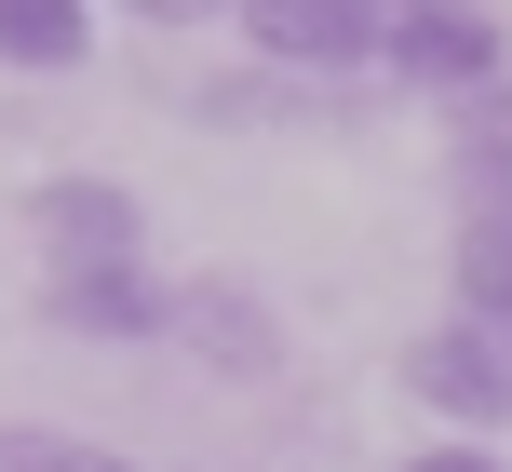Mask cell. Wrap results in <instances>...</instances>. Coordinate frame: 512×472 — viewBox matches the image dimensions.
<instances>
[{"label":"cell","mask_w":512,"mask_h":472,"mask_svg":"<svg viewBox=\"0 0 512 472\" xmlns=\"http://www.w3.org/2000/svg\"><path fill=\"white\" fill-rule=\"evenodd\" d=\"M405 392L432 405V419H459V446H486V432L512 419V338L499 324H432V338H405Z\"/></svg>","instance_id":"cell-1"},{"label":"cell","mask_w":512,"mask_h":472,"mask_svg":"<svg viewBox=\"0 0 512 472\" xmlns=\"http://www.w3.org/2000/svg\"><path fill=\"white\" fill-rule=\"evenodd\" d=\"M41 257L54 270H149V216L108 176H54L41 189Z\"/></svg>","instance_id":"cell-2"},{"label":"cell","mask_w":512,"mask_h":472,"mask_svg":"<svg viewBox=\"0 0 512 472\" xmlns=\"http://www.w3.org/2000/svg\"><path fill=\"white\" fill-rule=\"evenodd\" d=\"M256 54H283V68H364V54H391V14L378 0H243Z\"/></svg>","instance_id":"cell-3"},{"label":"cell","mask_w":512,"mask_h":472,"mask_svg":"<svg viewBox=\"0 0 512 472\" xmlns=\"http://www.w3.org/2000/svg\"><path fill=\"white\" fill-rule=\"evenodd\" d=\"M41 311L81 324V338H162L176 284H149V270H41Z\"/></svg>","instance_id":"cell-4"},{"label":"cell","mask_w":512,"mask_h":472,"mask_svg":"<svg viewBox=\"0 0 512 472\" xmlns=\"http://www.w3.org/2000/svg\"><path fill=\"white\" fill-rule=\"evenodd\" d=\"M391 68L459 95V81H486V68H499V27L472 14V0H432V14H405V27H391Z\"/></svg>","instance_id":"cell-5"},{"label":"cell","mask_w":512,"mask_h":472,"mask_svg":"<svg viewBox=\"0 0 512 472\" xmlns=\"http://www.w3.org/2000/svg\"><path fill=\"white\" fill-rule=\"evenodd\" d=\"M459 311L512 338V203H472V230H459Z\"/></svg>","instance_id":"cell-6"},{"label":"cell","mask_w":512,"mask_h":472,"mask_svg":"<svg viewBox=\"0 0 512 472\" xmlns=\"http://www.w3.org/2000/svg\"><path fill=\"white\" fill-rule=\"evenodd\" d=\"M81 54H95L81 0H0V68H81Z\"/></svg>","instance_id":"cell-7"},{"label":"cell","mask_w":512,"mask_h":472,"mask_svg":"<svg viewBox=\"0 0 512 472\" xmlns=\"http://www.w3.org/2000/svg\"><path fill=\"white\" fill-rule=\"evenodd\" d=\"M176 324L216 351V365H270V311H256L243 284H189V297H176Z\"/></svg>","instance_id":"cell-8"},{"label":"cell","mask_w":512,"mask_h":472,"mask_svg":"<svg viewBox=\"0 0 512 472\" xmlns=\"http://www.w3.org/2000/svg\"><path fill=\"white\" fill-rule=\"evenodd\" d=\"M0 472H135V459L95 432H0Z\"/></svg>","instance_id":"cell-9"},{"label":"cell","mask_w":512,"mask_h":472,"mask_svg":"<svg viewBox=\"0 0 512 472\" xmlns=\"http://www.w3.org/2000/svg\"><path fill=\"white\" fill-rule=\"evenodd\" d=\"M122 14H149V27H203V14H243V0H122Z\"/></svg>","instance_id":"cell-10"},{"label":"cell","mask_w":512,"mask_h":472,"mask_svg":"<svg viewBox=\"0 0 512 472\" xmlns=\"http://www.w3.org/2000/svg\"><path fill=\"white\" fill-rule=\"evenodd\" d=\"M405 472H512V459H486V446H418Z\"/></svg>","instance_id":"cell-11"},{"label":"cell","mask_w":512,"mask_h":472,"mask_svg":"<svg viewBox=\"0 0 512 472\" xmlns=\"http://www.w3.org/2000/svg\"><path fill=\"white\" fill-rule=\"evenodd\" d=\"M378 14H391V27H405V14H432V0H378Z\"/></svg>","instance_id":"cell-12"}]
</instances>
